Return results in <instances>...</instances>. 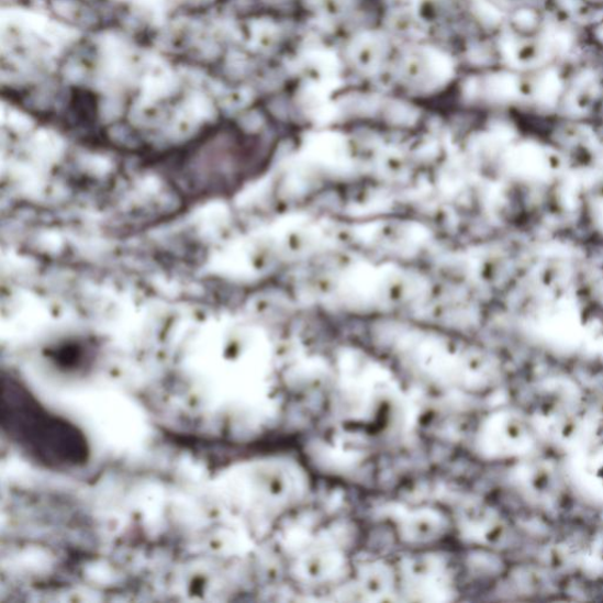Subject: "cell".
I'll list each match as a JSON object with an SVG mask.
<instances>
[{
	"mask_svg": "<svg viewBox=\"0 0 603 603\" xmlns=\"http://www.w3.org/2000/svg\"><path fill=\"white\" fill-rule=\"evenodd\" d=\"M3 429L32 458L51 467L88 460L87 439L71 423L48 413L20 382L3 379Z\"/></svg>",
	"mask_w": 603,
	"mask_h": 603,
	"instance_id": "obj_1",
	"label": "cell"
}]
</instances>
